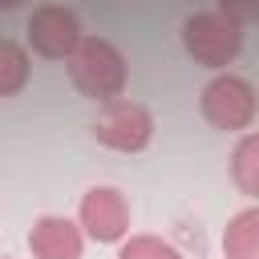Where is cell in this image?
<instances>
[{
	"mask_svg": "<svg viewBox=\"0 0 259 259\" xmlns=\"http://www.w3.org/2000/svg\"><path fill=\"white\" fill-rule=\"evenodd\" d=\"M223 255L227 259H259V206H243L223 227Z\"/></svg>",
	"mask_w": 259,
	"mask_h": 259,
	"instance_id": "obj_8",
	"label": "cell"
},
{
	"mask_svg": "<svg viewBox=\"0 0 259 259\" xmlns=\"http://www.w3.org/2000/svg\"><path fill=\"white\" fill-rule=\"evenodd\" d=\"M24 32H28L32 53H40L49 61H69L77 53V45L85 40L77 12L65 8V4H40V8H32Z\"/></svg>",
	"mask_w": 259,
	"mask_h": 259,
	"instance_id": "obj_5",
	"label": "cell"
},
{
	"mask_svg": "<svg viewBox=\"0 0 259 259\" xmlns=\"http://www.w3.org/2000/svg\"><path fill=\"white\" fill-rule=\"evenodd\" d=\"M198 113L223 134H247L259 113V93L239 73H214L198 93Z\"/></svg>",
	"mask_w": 259,
	"mask_h": 259,
	"instance_id": "obj_3",
	"label": "cell"
},
{
	"mask_svg": "<svg viewBox=\"0 0 259 259\" xmlns=\"http://www.w3.org/2000/svg\"><path fill=\"white\" fill-rule=\"evenodd\" d=\"M4 259H12V255H4Z\"/></svg>",
	"mask_w": 259,
	"mask_h": 259,
	"instance_id": "obj_14",
	"label": "cell"
},
{
	"mask_svg": "<svg viewBox=\"0 0 259 259\" xmlns=\"http://www.w3.org/2000/svg\"><path fill=\"white\" fill-rule=\"evenodd\" d=\"M32 259H81L85 251V227L65 214H40L28 231Z\"/></svg>",
	"mask_w": 259,
	"mask_h": 259,
	"instance_id": "obj_7",
	"label": "cell"
},
{
	"mask_svg": "<svg viewBox=\"0 0 259 259\" xmlns=\"http://www.w3.org/2000/svg\"><path fill=\"white\" fill-rule=\"evenodd\" d=\"M182 49L194 65L227 73V65L239 61L243 53V24H235L231 16L214 12H194L182 20Z\"/></svg>",
	"mask_w": 259,
	"mask_h": 259,
	"instance_id": "obj_2",
	"label": "cell"
},
{
	"mask_svg": "<svg viewBox=\"0 0 259 259\" xmlns=\"http://www.w3.org/2000/svg\"><path fill=\"white\" fill-rule=\"evenodd\" d=\"M231 182L247 198H259V130L239 134V142L231 150Z\"/></svg>",
	"mask_w": 259,
	"mask_h": 259,
	"instance_id": "obj_9",
	"label": "cell"
},
{
	"mask_svg": "<svg viewBox=\"0 0 259 259\" xmlns=\"http://www.w3.org/2000/svg\"><path fill=\"white\" fill-rule=\"evenodd\" d=\"M65 69H69L73 89H77L81 97L97 101V105H109V101H117V97L125 93V77H130L125 57H121V49H117L113 40H105V36H85V40L77 45V53L65 61Z\"/></svg>",
	"mask_w": 259,
	"mask_h": 259,
	"instance_id": "obj_1",
	"label": "cell"
},
{
	"mask_svg": "<svg viewBox=\"0 0 259 259\" xmlns=\"http://www.w3.org/2000/svg\"><path fill=\"white\" fill-rule=\"evenodd\" d=\"M219 12L231 16L235 24H255L259 20V0H219Z\"/></svg>",
	"mask_w": 259,
	"mask_h": 259,
	"instance_id": "obj_12",
	"label": "cell"
},
{
	"mask_svg": "<svg viewBox=\"0 0 259 259\" xmlns=\"http://www.w3.org/2000/svg\"><path fill=\"white\" fill-rule=\"evenodd\" d=\"M28 73H32V65H28L24 45L0 40V97H16L28 85Z\"/></svg>",
	"mask_w": 259,
	"mask_h": 259,
	"instance_id": "obj_10",
	"label": "cell"
},
{
	"mask_svg": "<svg viewBox=\"0 0 259 259\" xmlns=\"http://www.w3.org/2000/svg\"><path fill=\"white\" fill-rule=\"evenodd\" d=\"M93 138L113 150V154H142L150 142H154V113L142 105V101H130V97H117L109 105L97 109L93 117Z\"/></svg>",
	"mask_w": 259,
	"mask_h": 259,
	"instance_id": "obj_4",
	"label": "cell"
},
{
	"mask_svg": "<svg viewBox=\"0 0 259 259\" xmlns=\"http://www.w3.org/2000/svg\"><path fill=\"white\" fill-rule=\"evenodd\" d=\"M16 4H20V0H0V8H16Z\"/></svg>",
	"mask_w": 259,
	"mask_h": 259,
	"instance_id": "obj_13",
	"label": "cell"
},
{
	"mask_svg": "<svg viewBox=\"0 0 259 259\" xmlns=\"http://www.w3.org/2000/svg\"><path fill=\"white\" fill-rule=\"evenodd\" d=\"M117 259H186V255L162 235H130L117 247Z\"/></svg>",
	"mask_w": 259,
	"mask_h": 259,
	"instance_id": "obj_11",
	"label": "cell"
},
{
	"mask_svg": "<svg viewBox=\"0 0 259 259\" xmlns=\"http://www.w3.org/2000/svg\"><path fill=\"white\" fill-rule=\"evenodd\" d=\"M77 223L93 243H125L130 239V202L117 186H89L77 206Z\"/></svg>",
	"mask_w": 259,
	"mask_h": 259,
	"instance_id": "obj_6",
	"label": "cell"
}]
</instances>
